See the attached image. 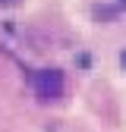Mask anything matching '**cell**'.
I'll list each match as a JSON object with an SVG mask.
<instances>
[{
  "mask_svg": "<svg viewBox=\"0 0 126 132\" xmlns=\"http://www.w3.org/2000/svg\"><path fill=\"white\" fill-rule=\"evenodd\" d=\"M123 66H126V51H123Z\"/></svg>",
  "mask_w": 126,
  "mask_h": 132,
  "instance_id": "cell-2",
  "label": "cell"
},
{
  "mask_svg": "<svg viewBox=\"0 0 126 132\" xmlns=\"http://www.w3.org/2000/svg\"><path fill=\"white\" fill-rule=\"evenodd\" d=\"M35 91H38V97H44V101L60 97L63 94V72H57V69H41L35 76Z\"/></svg>",
  "mask_w": 126,
  "mask_h": 132,
  "instance_id": "cell-1",
  "label": "cell"
}]
</instances>
